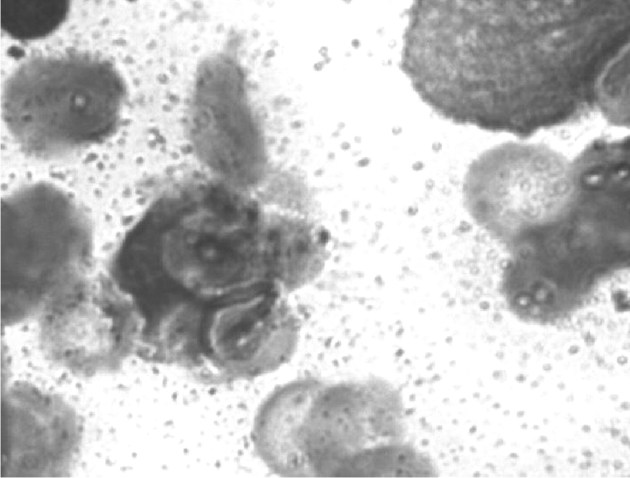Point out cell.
Instances as JSON below:
<instances>
[{
  "mask_svg": "<svg viewBox=\"0 0 630 478\" xmlns=\"http://www.w3.org/2000/svg\"><path fill=\"white\" fill-rule=\"evenodd\" d=\"M629 22L626 0L418 1L402 67L444 118L527 136L596 108Z\"/></svg>",
  "mask_w": 630,
  "mask_h": 478,
  "instance_id": "cell-1",
  "label": "cell"
},
{
  "mask_svg": "<svg viewBox=\"0 0 630 478\" xmlns=\"http://www.w3.org/2000/svg\"><path fill=\"white\" fill-rule=\"evenodd\" d=\"M245 192L217 180L173 192L126 239L173 293L207 307L249 293L272 282L267 212Z\"/></svg>",
  "mask_w": 630,
  "mask_h": 478,
  "instance_id": "cell-2",
  "label": "cell"
},
{
  "mask_svg": "<svg viewBox=\"0 0 630 478\" xmlns=\"http://www.w3.org/2000/svg\"><path fill=\"white\" fill-rule=\"evenodd\" d=\"M580 196L559 224L514 246L509 280L532 303L561 312L593 277L626 258L629 159L610 149L575 158Z\"/></svg>",
  "mask_w": 630,
  "mask_h": 478,
  "instance_id": "cell-3",
  "label": "cell"
},
{
  "mask_svg": "<svg viewBox=\"0 0 630 478\" xmlns=\"http://www.w3.org/2000/svg\"><path fill=\"white\" fill-rule=\"evenodd\" d=\"M123 81L95 56L59 54L23 63L3 91L6 125L20 147L37 157H60L99 143L117 126Z\"/></svg>",
  "mask_w": 630,
  "mask_h": 478,
  "instance_id": "cell-4",
  "label": "cell"
},
{
  "mask_svg": "<svg viewBox=\"0 0 630 478\" xmlns=\"http://www.w3.org/2000/svg\"><path fill=\"white\" fill-rule=\"evenodd\" d=\"M92 231L81 207L49 183L21 187L2 202V320L41 313L89 274Z\"/></svg>",
  "mask_w": 630,
  "mask_h": 478,
  "instance_id": "cell-5",
  "label": "cell"
},
{
  "mask_svg": "<svg viewBox=\"0 0 630 478\" xmlns=\"http://www.w3.org/2000/svg\"><path fill=\"white\" fill-rule=\"evenodd\" d=\"M464 201L473 219L512 247L556 226L575 208L573 160L543 144L505 143L469 167Z\"/></svg>",
  "mask_w": 630,
  "mask_h": 478,
  "instance_id": "cell-6",
  "label": "cell"
},
{
  "mask_svg": "<svg viewBox=\"0 0 630 478\" xmlns=\"http://www.w3.org/2000/svg\"><path fill=\"white\" fill-rule=\"evenodd\" d=\"M45 356L82 376L108 373L138 353L145 320L134 297L112 276L89 273L39 316Z\"/></svg>",
  "mask_w": 630,
  "mask_h": 478,
  "instance_id": "cell-7",
  "label": "cell"
},
{
  "mask_svg": "<svg viewBox=\"0 0 630 478\" xmlns=\"http://www.w3.org/2000/svg\"><path fill=\"white\" fill-rule=\"evenodd\" d=\"M399 419L397 400L384 385L320 383L298 434L305 476L348 477L365 452L395 443Z\"/></svg>",
  "mask_w": 630,
  "mask_h": 478,
  "instance_id": "cell-8",
  "label": "cell"
},
{
  "mask_svg": "<svg viewBox=\"0 0 630 478\" xmlns=\"http://www.w3.org/2000/svg\"><path fill=\"white\" fill-rule=\"evenodd\" d=\"M286 293L269 283L207 307L198 370L221 379L254 378L293 354L299 325Z\"/></svg>",
  "mask_w": 630,
  "mask_h": 478,
  "instance_id": "cell-9",
  "label": "cell"
},
{
  "mask_svg": "<svg viewBox=\"0 0 630 478\" xmlns=\"http://www.w3.org/2000/svg\"><path fill=\"white\" fill-rule=\"evenodd\" d=\"M237 71L226 60L205 63L199 73L190 118L195 150L218 181L246 191L263 175L262 137L243 114Z\"/></svg>",
  "mask_w": 630,
  "mask_h": 478,
  "instance_id": "cell-10",
  "label": "cell"
},
{
  "mask_svg": "<svg viewBox=\"0 0 630 478\" xmlns=\"http://www.w3.org/2000/svg\"><path fill=\"white\" fill-rule=\"evenodd\" d=\"M78 416L59 395L15 381L2 397V477H62L78 453Z\"/></svg>",
  "mask_w": 630,
  "mask_h": 478,
  "instance_id": "cell-11",
  "label": "cell"
},
{
  "mask_svg": "<svg viewBox=\"0 0 630 478\" xmlns=\"http://www.w3.org/2000/svg\"><path fill=\"white\" fill-rule=\"evenodd\" d=\"M319 385L315 380L295 381L272 394L260 408L253 440L259 456L274 472L305 477L298 433Z\"/></svg>",
  "mask_w": 630,
  "mask_h": 478,
  "instance_id": "cell-12",
  "label": "cell"
},
{
  "mask_svg": "<svg viewBox=\"0 0 630 478\" xmlns=\"http://www.w3.org/2000/svg\"><path fill=\"white\" fill-rule=\"evenodd\" d=\"M266 258L271 282L287 293L320 273L326 259V242L303 218L267 212Z\"/></svg>",
  "mask_w": 630,
  "mask_h": 478,
  "instance_id": "cell-13",
  "label": "cell"
},
{
  "mask_svg": "<svg viewBox=\"0 0 630 478\" xmlns=\"http://www.w3.org/2000/svg\"><path fill=\"white\" fill-rule=\"evenodd\" d=\"M0 4L2 29L23 40L37 39L55 30L69 9L64 0H3Z\"/></svg>",
  "mask_w": 630,
  "mask_h": 478,
  "instance_id": "cell-14",
  "label": "cell"
},
{
  "mask_svg": "<svg viewBox=\"0 0 630 478\" xmlns=\"http://www.w3.org/2000/svg\"><path fill=\"white\" fill-rule=\"evenodd\" d=\"M431 466L414 450L397 443L377 446L360 456L348 477L429 476Z\"/></svg>",
  "mask_w": 630,
  "mask_h": 478,
  "instance_id": "cell-15",
  "label": "cell"
},
{
  "mask_svg": "<svg viewBox=\"0 0 630 478\" xmlns=\"http://www.w3.org/2000/svg\"><path fill=\"white\" fill-rule=\"evenodd\" d=\"M596 108L610 123L629 126V48L604 71L597 89Z\"/></svg>",
  "mask_w": 630,
  "mask_h": 478,
  "instance_id": "cell-16",
  "label": "cell"
}]
</instances>
